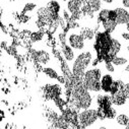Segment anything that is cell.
Returning <instances> with one entry per match:
<instances>
[{"label": "cell", "mask_w": 129, "mask_h": 129, "mask_svg": "<svg viewBox=\"0 0 129 129\" xmlns=\"http://www.w3.org/2000/svg\"><path fill=\"white\" fill-rule=\"evenodd\" d=\"M101 70L98 68H93L84 72L83 75V84L87 90L90 91H99L101 87Z\"/></svg>", "instance_id": "1"}, {"label": "cell", "mask_w": 129, "mask_h": 129, "mask_svg": "<svg viewBox=\"0 0 129 129\" xmlns=\"http://www.w3.org/2000/svg\"><path fill=\"white\" fill-rule=\"evenodd\" d=\"M90 61H91L90 52H84V53H81L80 55H78L76 60L74 61L73 66H72L73 75H75L76 77H80V76L84 75V70L89 65Z\"/></svg>", "instance_id": "2"}, {"label": "cell", "mask_w": 129, "mask_h": 129, "mask_svg": "<svg viewBox=\"0 0 129 129\" xmlns=\"http://www.w3.org/2000/svg\"><path fill=\"white\" fill-rule=\"evenodd\" d=\"M98 118H99L98 112L95 110H91V109H83V111L80 112L77 116L78 123L81 127L90 126L92 123L95 122V120Z\"/></svg>", "instance_id": "3"}, {"label": "cell", "mask_w": 129, "mask_h": 129, "mask_svg": "<svg viewBox=\"0 0 129 129\" xmlns=\"http://www.w3.org/2000/svg\"><path fill=\"white\" fill-rule=\"evenodd\" d=\"M68 44L73 49L81 50L84 47V38L81 34H71L68 37Z\"/></svg>", "instance_id": "4"}, {"label": "cell", "mask_w": 129, "mask_h": 129, "mask_svg": "<svg viewBox=\"0 0 129 129\" xmlns=\"http://www.w3.org/2000/svg\"><path fill=\"white\" fill-rule=\"evenodd\" d=\"M116 11V22L117 24H126L129 22V12L121 7L115 9Z\"/></svg>", "instance_id": "5"}, {"label": "cell", "mask_w": 129, "mask_h": 129, "mask_svg": "<svg viewBox=\"0 0 129 129\" xmlns=\"http://www.w3.org/2000/svg\"><path fill=\"white\" fill-rule=\"evenodd\" d=\"M126 95H125V92L123 90V87L118 89L116 92L112 93L111 94V100H112V103L116 106H122L125 101H126Z\"/></svg>", "instance_id": "6"}, {"label": "cell", "mask_w": 129, "mask_h": 129, "mask_svg": "<svg viewBox=\"0 0 129 129\" xmlns=\"http://www.w3.org/2000/svg\"><path fill=\"white\" fill-rule=\"evenodd\" d=\"M120 49H121V44H120V42H119L118 40H116V39H112L109 52H108V54H107V56H106L105 58L111 61L112 58L115 57V56L118 54V52L120 51Z\"/></svg>", "instance_id": "7"}, {"label": "cell", "mask_w": 129, "mask_h": 129, "mask_svg": "<svg viewBox=\"0 0 129 129\" xmlns=\"http://www.w3.org/2000/svg\"><path fill=\"white\" fill-rule=\"evenodd\" d=\"M113 82H114L113 77L110 74L103 75L102 78H101V87H102V89L105 92H110V89H111V86H112Z\"/></svg>", "instance_id": "8"}, {"label": "cell", "mask_w": 129, "mask_h": 129, "mask_svg": "<svg viewBox=\"0 0 129 129\" xmlns=\"http://www.w3.org/2000/svg\"><path fill=\"white\" fill-rule=\"evenodd\" d=\"M36 60L41 64H47L50 61V55L46 51H39L35 54Z\"/></svg>", "instance_id": "9"}, {"label": "cell", "mask_w": 129, "mask_h": 129, "mask_svg": "<svg viewBox=\"0 0 129 129\" xmlns=\"http://www.w3.org/2000/svg\"><path fill=\"white\" fill-rule=\"evenodd\" d=\"M62 52H63L64 58H65L67 61H72L74 59V53H73L72 48L70 46L63 44V46H62Z\"/></svg>", "instance_id": "10"}, {"label": "cell", "mask_w": 129, "mask_h": 129, "mask_svg": "<svg viewBox=\"0 0 129 129\" xmlns=\"http://www.w3.org/2000/svg\"><path fill=\"white\" fill-rule=\"evenodd\" d=\"M116 25H117V22L114 19H108V20L103 21V26L107 33H112L116 28Z\"/></svg>", "instance_id": "11"}, {"label": "cell", "mask_w": 129, "mask_h": 129, "mask_svg": "<svg viewBox=\"0 0 129 129\" xmlns=\"http://www.w3.org/2000/svg\"><path fill=\"white\" fill-rule=\"evenodd\" d=\"M82 37L84 38V40H92L93 37H94V33H93V30L88 28V27H84L81 29V33Z\"/></svg>", "instance_id": "12"}, {"label": "cell", "mask_w": 129, "mask_h": 129, "mask_svg": "<svg viewBox=\"0 0 129 129\" xmlns=\"http://www.w3.org/2000/svg\"><path fill=\"white\" fill-rule=\"evenodd\" d=\"M111 62L116 66H121V65H124V64L127 63V59L124 58V57H119V56H115L112 58Z\"/></svg>", "instance_id": "13"}, {"label": "cell", "mask_w": 129, "mask_h": 129, "mask_svg": "<svg viewBox=\"0 0 129 129\" xmlns=\"http://www.w3.org/2000/svg\"><path fill=\"white\" fill-rule=\"evenodd\" d=\"M117 122L120 124V125H125V126H128L129 125V117L124 115V114H121V115H118L117 118H116Z\"/></svg>", "instance_id": "14"}, {"label": "cell", "mask_w": 129, "mask_h": 129, "mask_svg": "<svg viewBox=\"0 0 129 129\" xmlns=\"http://www.w3.org/2000/svg\"><path fill=\"white\" fill-rule=\"evenodd\" d=\"M47 7H48L53 13H55V14H57L58 11L60 10V5L58 4L57 1H51V2H49Z\"/></svg>", "instance_id": "15"}, {"label": "cell", "mask_w": 129, "mask_h": 129, "mask_svg": "<svg viewBox=\"0 0 129 129\" xmlns=\"http://www.w3.org/2000/svg\"><path fill=\"white\" fill-rule=\"evenodd\" d=\"M88 5L92 11H98L101 8V1L100 0H90L88 2Z\"/></svg>", "instance_id": "16"}, {"label": "cell", "mask_w": 129, "mask_h": 129, "mask_svg": "<svg viewBox=\"0 0 129 129\" xmlns=\"http://www.w3.org/2000/svg\"><path fill=\"white\" fill-rule=\"evenodd\" d=\"M99 17L102 20V22L110 19V9H102L100 14H99Z\"/></svg>", "instance_id": "17"}, {"label": "cell", "mask_w": 129, "mask_h": 129, "mask_svg": "<svg viewBox=\"0 0 129 129\" xmlns=\"http://www.w3.org/2000/svg\"><path fill=\"white\" fill-rule=\"evenodd\" d=\"M44 72H45V74H47V75H48L49 77H51V78H58V77H59L58 74H57V72H56L54 69L50 68V67L45 68V69H44Z\"/></svg>", "instance_id": "18"}, {"label": "cell", "mask_w": 129, "mask_h": 129, "mask_svg": "<svg viewBox=\"0 0 129 129\" xmlns=\"http://www.w3.org/2000/svg\"><path fill=\"white\" fill-rule=\"evenodd\" d=\"M115 116H116V111L112 107L107 109V118L108 119H113V118H115Z\"/></svg>", "instance_id": "19"}, {"label": "cell", "mask_w": 129, "mask_h": 129, "mask_svg": "<svg viewBox=\"0 0 129 129\" xmlns=\"http://www.w3.org/2000/svg\"><path fill=\"white\" fill-rule=\"evenodd\" d=\"M106 69L109 71V72H114V64L111 62V61H107L106 62Z\"/></svg>", "instance_id": "20"}, {"label": "cell", "mask_w": 129, "mask_h": 129, "mask_svg": "<svg viewBox=\"0 0 129 129\" xmlns=\"http://www.w3.org/2000/svg\"><path fill=\"white\" fill-rule=\"evenodd\" d=\"M35 7H36V4L35 3H27V4H25L23 10L24 11H31V10L35 9Z\"/></svg>", "instance_id": "21"}, {"label": "cell", "mask_w": 129, "mask_h": 129, "mask_svg": "<svg viewBox=\"0 0 129 129\" xmlns=\"http://www.w3.org/2000/svg\"><path fill=\"white\" fill-rule=\"evenodd\" d=\"M42 34L41 33H34L33 35H31V40H33L34 42H36V41H39V40H41L42 39Z\"/></svg>", "instance_id": "22"}, {"label": "cell", "mask_w": 129, "mask_h": 129, "mask_svg": "<svg viewBox=\"0 0 129 129\" xmlns=\"http://www.w3.org/2000/svg\"><path fill=\"white\" fill-rule=\"evenodd\" d=\"M123 90L125 92V95H126V98L129 100V83H125L124 86H123Z\"/></svg>", "instance_id": "23"}, {"label": "cell", "mask_w": 129, "mask_h": 129, "mask_svg": "<svg viewBox=\"0 0 129 129\" xmlns=\"http://www.w3.org/2000/svg\"><path fill=\"white\" fill-rule=\"evenodd\" d=\"M122 38L124 39V40H127V41H129V33L128 31H125V33H122Z\"/></svg>", "instance_id": "24"}, {"label": "cell", "mask_w": 129, "mask_h": 129, "mask_svg": "<svg viewBox=\"0 0 129 129\" xmlns=\"http://www.w3.org/2000/svg\"><path fill=\"white\" fill-rule=\"evenodd\" d=\"M122 4L124 7H129V0H122Z\"/></svg>", "instance_id": "25"}, {"label": "cell", "mask_w": 129, "mask_h": 129, "mask_svg": "<svg viewBox=\"0 0 129 129\" xmlns=\"http://www.w3.org/2000/svg\"><path fill=\"white\" fill-rule=\"evenodd\" d=\"M102 1H104V2H106V3H112L113 0H102Z\"/></svg>", "instance_id": "26"}, {"label": "cell", "mask_w": 129, "mask_h": 129, "mask_svg": "<svg viewBox=\"0 0 129 129\" xmlns=\"http://www.w3.org/2000/svg\"><path fill=\"white\" fill-rule=\"evenodd\" d=\"M126 30L129 33V22H128V23H126Z\"/></svg>", "instance_id": "27"}, {"label": "cell", "mask_w": 129, "mask_h": 129, "mask_svg": "<svg viewBox=\"0 0 129 129\" xmlns=\"http://www.w3.org/2000/svg\"><path fill=\"white\" fill-rule=\"evenodd\" d=\"M125 70L129 72V65H127V66H126V68H125Z\"/></svg>", "instance_id": "28"}, {"label": "cell", "mask_w": 129, "mask_h": 129, "mask_svg": "<svg viewBox=\"0 0 129 129\" xmlns=\"http://www.w3.org/2000/svg\"><path fill=\"white\" fill-rule=\"evenodd\" d=\"M127 51H128V52H129V46H128V47H127Z\"/></svg>", "instance_id": "29"}, {"label": "cell", "mask_w": 129, "mask_h": 129, "mask_svg": "<svg viewBox=\"0 0 129 129\" xmlns=\"http://www.w3.org/2000/svg\"><path fill=\"white\" fill-rule=\"evenodd\" d=\"M63 1H67V0H63Z\"/></svg>", "instance_id": "30"}, {"label": "cell", "mask_w": 129, "mask_h": 129, "mask_svg": "<svg viewBox=\"0 0 129 129\" xmlns=\"http://www.w3.org/2000/svg\"><path fill=\"white\" fill-rule=\"evenodd\" d=\"M128 79H129V75H128Z\"/></svg>", "instance_id": "31"}]
</instances>
